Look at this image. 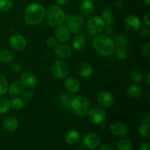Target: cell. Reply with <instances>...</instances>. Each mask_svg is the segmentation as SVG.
I'll use <instances>...</instances> for the list:
<instances>
[{
	"mask_svg": "<svg viewBox=\"0 0 150 150\" xmlns=\"http://www.w3.org/2000/svg\"><path fill=\"white\" fill-rule=\"evenodd\" d=\"M19 126V121L16 117L10 116L3 120L2 127L5 131L12 133L18 129Z\"/></svg>",
	"mask_w": 150,
	"mask_h": 150,
	"instance_id": "cell-18",
	"label": "cell"
},
{
	"mask_svg": "<svg viewBox=\"0 0 150 150\" xmlns=\"http://www.w3.org/2000/svg\"><path fill=\"white\" fill-rule=\"evenodd\" d=\"M46 44L48 47L54 48L57 45V40L54 37H48L46 40Z\"/></svg>",
	"mask_w": 150,
	"mask_h": 150,
	"instance_id": "cell-40",
	"label": "cell"
},
{
	"mask_svg": "<svg viewBox=\"0 0 150 150\" xmlns=\"http://www.w3.org/2000/svg\"><path fill=\"white\" fill-rule=\"evenodd\" d=\"M23 102L24 103H29L33 99L34 94L33 92H31V91H26V92H23V93L21 94Z\"/></svg>",
	"mask_w": 150,
	"mask_h": 150,
	"instance_id": "cell-38",
	"label": "cell"
},
{
	"mask_svg": "<svg viewBox=\"0 0 150 150\" xmlns=\"http://www.w3.org/2000/svg\"><path fill=\"white\" fill-rule=\"evenodd\" d=\"M13 60V54L10 50L3 49L0 51V62L4 64L11 62Z\"/></svg>",
	"mask_w": 150,
	"mask_h": 150,
	"instance_id": "cell-25",
	"label": "cell"
},
{
	"mask_svg": "<svg viewBox=\"0 0 150 150\" xmlns=\"http://www.w3.org/2000/svg\"><path fill=\"white\" fill-rule=\"evenodd\" d=\"M103 32H104V33H105L106 35H111V34L113 33V29L111 26H105V27H104L103 31Z\"/></svg>",
	"mask_w": 150,
	"mask_h": 150,
	"instance_id": "cell-45",
	"label": "cell"
},
{
	"mask_svg": "<svg viewBox=\"0 0 150 150\" xmlns=\"http://www.w3.org/2000/svg\"><path fill=\"white\" fill-rule=\"evenodd\" d=\"M72 45L76 51H83L86 46V40L84 37L80 34H76L72 40Z\"/></svg>",
	"mask_w": 150,
	"mask_h": 150,
	"instance_id": "cell-22",
	"label": "cell"
},
{
	"mask_svg": "<svg viewBox=\"0 0 150 150\" xmlns=\"http://www.w3.org/2000/svg\"><path fill=\"white\" fill-rule=\"evenodd\" d=\"M92 45L97 53L103 57L111 55L115 50L112 38L106 35H98L92 40Z\"/></svg>",
	"mask_w": 150,
	"mask_h": 150,
	"instance_id": "cell-2",
	"label": "cell"
},
{
	"mask_svg": "<svg viewBox=\"0 0 150 150\" xmlns=\"http://www.w3.org/2000/svg\"><path fill=\"white\" fill-rule=\"evenodd\" d=\"M139 30V35L143 38H149L150 36V31L148 27H142Z\"/></svg>",
	"mask_w": 150,
	"mask_h": 150,
	"instance_id": "cell-41",
	"label": "cell"
},
{
	"mask_svg": "<svg viewBox=\"0 0 150 150\" xmlns=\"http://www.w3.org/2000/svg\"><path fill=\"white\" fill-rule=\"evenodd\" d=\"M21 82L27 88H35L38 85V78L32 72H25L21 76Z\"/></svg>",
	"mask_w": 150,
	"mask_h": 150,
	"instance_id": "cell-15",
	"label": "cell"
},
{
	"mask_svg": "<svg viewBox=\"0 0 150 150\" xmlns=\"http://www.w3.org/2000/svg\"><path fill=\"white\" fill-rule=\"evenodd\" d=\"M11 70L14 73H19L22 70V65L18 62H14L11 64Z\"/></svg>",
	"mask_w": 150,
	"mask_h": 150,
	"instance_id": "cell-39",
	"label": "cell"
},
{
	"mask_svg": "<svg viewBox=\"0 0 150 150\" xmlns=\"http://www.w3.org/2000/svg\"><path fill=\"white\" fill-rule=\"evenodd\" d=\"M113 17V12L110 7H105L101 10V18L103 20H107Z\"/></svg>",
	"mask_w": 150,
	"mask_h": 150,
	"instance_id": "cell-36",
	"label": "cell"
},
{
	"mask_svg": "<svg viewBox=\"0 0 150 150\" xmlns=\"http://www.w3.org/2000/svg\"><path fill=\"white\" fill-rule=\"evenodd\" d=\"M117 150H133V144L130 139H123L119 141L117 145Z\"/></svg>",
	"mask_w": 150,
	"mask_h": 150,
	"instance_id": "cell-27",
	"label": "cell"
},
{
	"mask_svg": "<svg viewBox=\"0 0 150 150\" xmlns=\"http://www.w3.org/2000/svg\"><path fill=\"white\" fill-rule=\"evenodd\" d=\"M144 23L146 24V27L149 28L150 26V13H147L144 17Z\"/></svg>",
	"mask_w": 150,
	"mask_h": 150,
	"instance_id": "cell-43",
	"label": "cell"
},
{
	"mask_svg": "<svg viewBox=\"0 0 150 150\" xmlns=\"http://www.w3.org/2000/svg\"><path fill=\"white\" fill-rule=\"evenodd\" d=\"M70 105L73 113L80 117L86 116L91 108L89 99L83 95H76L72 98Z\"/></svg>",
	"mask_w": 150,
	"mask_h": 150,
	"instance_id": "cell-4",
	"label": "cell"
},
{
	"mask_svg": "<svg viewBox=\"0 0 150 150\" xmlns=\"http://www.w3.org/2000/svg\"><path fill=\"white\" fill-rule=\"evenodd\" d=\"M142 55L146 59H149L150 57V42H147L144 44L142 47Z\"/></svg>",
	"mask_w": 150,
	"mask_h": 150,
	"instance_id": "cell-37",
	"label": "cell"
},
{
	"mask_svg": "<svg viewBox=\"0 0 150 150\" xmlns=\"http://www.w3.org/2000/svg\"><path fill=\"white\" fill-rule=\"evenodd\" d=\"M105 21L100 16H93L86 23V32L91 35H100L105 27Z\"/></svg>",
	"mask_w": 150,
	"mask_h": 150,
	"instance_id": "cell-5",
	"label": "cell"
},
{
	"mask_svg": "<svg viewBox=\"0 0 150 150\" xmlns=\"http://www.w3.org/2000/svg\"><path fill=\"white\" fill-rule=\"evenodd\" d=\"M9 83L7 79L3 75H0V95H4L8 90Z\"/></svg>",
	"mask_w": 150,
	"mask_h": 150,
	"instance_id": "cell-34",
	"label": "cell"
},
{
	"mask_svg": "<svg viewBox=\"0 0 150 150\" xmlns=\"http://www.w3.org/2000/svg\"><path fill=\"white\" fill-rule=\"evenodd\" d=\"M71 0H56L57 3L58 4V5L59 6H65L67 4H68L70 2Z\"/></svg>",
	"mask_w": 150,
	"mask_h": 150,
	"instance_id": "cell-47",
	"label": "cell"
},
{
	"mask_svg": "<svg viewBox=\"0 0 150 150\" xmlns=\"http://www.w3.org/2000/svg\"><path fill=\"white\" fill-rule=\"evenodd\" d=\"M82 142L86 148L94 149L99 146L100 144V139L96 133H89L84 135L83 139H82Z\"/></svg>",
	"mask_w": 150,
	"mask_h": 150,
	"instance_id": "cell-10",
	"label": "cell"
},
{
	"mask_svg": "<svg viewBox=\"0 0 150 150\" xmlns=\"http://www.w3.org/2000/svg\"><path fill=\"white\" fill-rule=\"evenodd\" d=\"M142 122L144 123H148L149 124L150 123V115L149 114H146L144 117L142 119Z\"/></svg>",
	"mask_w": 150,
	"mask_h": 150,
	"instance_id": "cell-49",
	"label": "cell"
},
{
	"mask_svg": "<svg viewBox=\"0 0 150 150\" xmlns=\"http://www.w3.org/2000/svg\"><path fill=\"white\" fill-rule=\"evenodd\" d=\"M130 76H131V79H133V81H135L136 83H141L144 79V74L140 70H133L131 72Z\"/></svg>",
	"mask_w": 150,
	"mask_h": 150,
	"instance_id": "cell-33",
	"label": "cell"
},
{
	"mask_svg": "<svg viewBox=\"0 0 150 150\" xmlns=\"http://www.w3.org/2000/svg\"><path fill=\"white\" fill-rule=\"evenodd\" d=\"M79 12L84 17H90L95 13V6L92 0H82L79 4Z\"/></svg>",
	"mask_w": 150,
	"mask_h": 150,
	"instance_id": "cell-13",
	"label": "cell"
},
{
	"mask_svg": "<svg viewBox=\"0 0 150 150\" xmlns=\"http://www.w3.org/2000/svg\"><path fill=\"white\" fill-rule=\"evenodd\" d=\"M67 29L73 34H79L84 26V19L81 16H71L70 20L67 22Z\"/></svg>",
	"mask_w": 150,
	"mask_h": 150,
	"instance_id": "cell-9",
	"label": "cell"
},
{
	"mask_svg": "<svg viewBox=\"0 0 150 150\" xmlns=\"http://www.w3.org/2000/svg\"><path fill=\"white\" fill-rule=\"evenodd\" d=\"M54 38L57 39V42L64 43L67 42L70 38V32L67 26L60 25L55 28L54 30Z\"/></svg>",
	"mask_w": 150,
	"mask_h": 150,
	"instance_id": "cell-14",
	"label": "cell"
},
{
	"mask_svg": "<svg viewBox=\"0 0 150 150\" xmlns=\"http://www.w3.org/2000/svg\"><path fill=\"white\" fill-rule=\"evenodd\" d=\"M124 25L127 30L136 32L141 28V20L135 15H128L124 19Z\"/></svg>",
	"mask_w": 150,
	"mask_h": 150,
	"instance_id": "cell-12",
	"label": "cell"
},
{
	"mask_svg": "<svg viewBox=\"0 0 150 150\" xmlns=\"http://www.w3.org/2000/svg\"><path fill=\"white\" fill-rule=\"evenodd\" d=\"M59 103L62 108L64 110L71 109V105H70V100L69 99V96L67 94L62 93L59 95Z\"/></svg>",
	"mask_w": 150,
	"mask_h": 150,
	"instance_id": "cell-26",
	"label": "cell"
},
{
	"mask_svg": "<svg viewBox=\"0 0 150 150\" xmlns=\"http://www.w3.org/2000/svg\"><path fill=\"white\" fill-rule=\"evenodd\" d=\"M65 141L67 144L70 145V146H74V145L77 144L80 141V134L76 130H70L66 134Z\"/></svg>",
	"mask_w": 150,
	"mask_h": 150,
	"instance_id": "cell-23",
	"label": "cell"
},
{
	"mask_svg": "<svg viewBox=\"0 0 150 150\" xmlns=\"http://www.w3.org/2000/svg\"><path fill=\"white\" fill-rule=\"evenodd\" d=\"M24 105L25 103L23 102V100L18 97H15L10 101V106L15 110H21L24 107Z\"/></svg>",
	"mask_w": 150,
	"mask_h": 150,
	"instance_id": "cell-32",
	"label": "cell"
},
{
	"mask_svg": "<svg viewBox=\"0 0 150 150\" xmlns=\"http://www.w3.org/2000/svg\"><path fill=\"white\" fill-rule=\"evenodd\" d=\"M77 73L83 78H87L92 75L93 72V67L88 62H81L77 67Z\"/></svg>",
	"mask_w": 150,
	"mask_h": 150,
	"instance_id": "cell-21",
	"label": "cell"
},
{
	"mask_svg": "<svg viewBox=\"0 0 150 150\" xmlns=\"http://www.w3.org/2000/svg\"><path fill=\"white\" fill-rule=\"evenodd\" d=\"M51 73L57 79H65L69 73L68 66L62 60H56L51 66Z\"/></svg>",
	"mask_w": 150,
	"mask_h": 150,
	"instance_id": "cell-7",
	"label": "cell"
},
{
	"mask_svg": "<svg viewBox=\"0 0 150 150\" xmlns=\"http://www.w3.org/2000/svg\"><path fill=\"white\" fill-rule=\"evenodd\" d=\"M115 6L117 7V9L121 10V9H122L125 7V1L124 0H117Z\"/></svg>",
	"mask_w": 150,
	"mask_h": 150,
	"instance_id": "cell-44",
	"label": "cell"
},
{
	"mask_svg": "<svg viewBox=\"0 0 150 150\" xmlns=\"http://www.w3.org/2000/svg\"><path fill=\"white\" fill-rule=\"evenodd\" d=\"M113 41L114 42V45L115 46L117 45V47L119 46H125V45H127V40L122 34H117L114 36V39H112Z\"/></svg>",
	"mask_w": 150,
	"mask_h": 150,
	"instance_id": "cell-31",
	"label": "cell"
},
{
	"mask_svg": "<svg viewBox=\"0 0 150 150\" xmlns=\"http://www.w3.org/2000/svg\"><path fill=\"white\" fill-rule=\"evenodd\" d=\"M144 2L145 3V4H146L147 6H149L150 5V0H143Z\"/></svg>",
	"mask_w": 150,
	"mask_h": 150,
	"instance_id": "cell-51",
	"label": "cell"
},
{
	"mask_svg": "<svg viewBox=\"0 0 150 150\" xmlns=\"http://www.w3.org/2000/svg\"><path fill=\"white\" fill-rule=\"evenodd\" d=\"M105 21V26H112L114 24V22H115V20L113 17L107 19V20H104Z\"/></svg>",
	"mask_w": 150,
	"mask_h": 150,
	"instance_id": "cell-46",
	"label": "cell"
},
{
	"mask_svg": "<svg viewBox=\"0 0 150 150\" xmlns=\"http://www.w3.org/2000/svg\"><path fill=\"white\" fill-rule=\"evenodd\" d=\"M116 56L120 59H125L128 57V50L125 46H119L114 50Z\"/></svg>",
	"mask_w": 150,
	"mask_h": 150,
	"instance_id": "cell-29",
	"label": "cell"
},
{
	"mask_svg": "<svg viewBox=\"0 0 150 150\" xmlns=\"http://www.w3.org/2000/svg\"><path fill=\"white\" fill-rule=\"evenodd\" d=\"M7 92H8V95L12 98L18 97L24 92V86L22 84L21 81H16L10 85Z\"/></svg>",
	"mask_w": 150,
	"mask_h": 150,
	"instance_id": "cell-20",
	"label": "cell"
},
{
	"mask_svg": "<svg viewBox=\"0 0 150 150\" xmlns=\"http://www.w3.org/2000/svg\"><path fill=\"white\" fill-rule=\"evenodd\" d=\"M142 93H143L142 88L139 85H130L127 89V95L130 98H133V99H138V98H141Z\"/></svg>",
	"mask_w": 150,
	"mask_h": 150,
	"instance_id": "cell-24",
	"label": "cell"
},
{
	"mask_svg": "<svg viewBox=\"0 0 150 150\" xmlns=\"http://www.w3.org/2000/svg\"><path fill=\"white\" fill-rule=\"evenodd\" d=\"M87 118L89 121L93 125H100L105 121L106 118V111L100 107L90 108L87 113Z\"/></svg>",
	"mask_w": 150,
	"mask_h": 150,
	"instance_id": "cell-6",
	"label": "cell"
},
{
	"mask_svg": "<svg viewBox=\"0 0 150 150\" xmlns=\"http://www.w3.org/2000/svg\"><path fill=\"white\" fill-rule=\"evenodd\" d=\"M92 1H99V0H92Z\"/></svg>",
	"mask_w": 150,
	"mask_h": 150,
	"instance_id": "cell-52",
	"label": "cell"
},
{
	"mask_svg": "<svg viewBox=\"0 0 150 150\" xmlns=\"http://www.w3.org/2000/svg\"><path fill=\"white\" fill-rule=\"evenodd\" d=\"M98 102L104 108H111L115 102L114 97L108 91H102L98 95Z\"/></svg>",
	"mask_w": 150,
	"mask_h": 150,
	"instance_id": "cell-11",
	"label": "cell"
},
{
	"mask_svg": "<svg viewBox=\"0 0 150 150\" xmlns=\"http://www.w3.org/2000/svg\"><path fill=\"white\" fill-rule=\"evenodd\" d=\"M45 22L48 27L57 28L64 21L65 13L58 4H51L45 12Z\"/></svg>",
	"mask_w": 150,
	"mask_h": 150,
	"instance_id": "cell-3",
	"label": "cell"
},
{
	"mask_svg": "<svg viewBox=\"0 0 150 150\" xmlns=\"http://www.w3.org/2000/svg\"><path fill=\"white\" fill-rule=\"evenodd\" d=\"M9 44L13 50L22 51L26 48L27 42L23 36L19 34H13L9 38Z\"/></svg>",
	"mask_w": 150,
	"mask_h": 150,
	"instance_id": "cell-8",
	"label": "cell"
},
{
	"mask_svg": "<svg viewBox=\"0 0 150 150\" xmlns=\"http://www.w3.org/2000/svg\"><path fill=\"white\" fill-rule=\"evenodd\" d=\"M10 107V102L7 98L0 97V114H5Z\"/></svg>",
	"mask_w": 150,
	"mask_h": 150,
	"instance_id": "cell-30",
	"label": "cell"
},
{
	"mask_svg": "<svg viewBox=\"0 0 150 150\" xmlns=\"http://www.w3.org/2000/svg\"><path fill=\"white\" fill-rule=\"evenodd\" d=\"M45 12L46 11L42 4L38 2L31 3L25 9V22L30 26L39 24L45 18Z\"/></svg>",
	"mask_w": 150,
	"mask_h": 150,
	"instance_id": "cell-1",
	"label": "cell"
},
{
	"mask_svg": "<svg viewBox=\"0 0 150 150\" xmlns=\"http://www.w3.org/2000/svg\"><path fill=\"white\" fill-rule=\"evenodd\" d=\"M100 150H115L114 146L109 144H103L100 147Z\"/></svg>",
	"mask_w": 150,
	"mask_h": 150,
	"instance_id": "cell-42",
	"label": "cell"
},
{
	"mask_svg": "<svg viewBox=\"0 0 150 150\" xmlns=\"http://www.w3.org/2000/svg\"><path fill=\"white\" fill-rule=\"evenodd\" d=\"M150 149V144L149 142L142 144V146H140V150H149Z\"/></svg>",
	"mask_w": 150,
	"mask_h": 150,
	"instance_id": "cell-48",
	"label": "cell"
},
{
	"mask_svg": "<svg viewBox=\"0 0 150 150\" xmlns=\"http://www.w3.org/2000/svg\"><path fill=\"white\" fill-rule=\"evenodd\" d=\"M54 52L58 57L61 59H67L72 55V48L65 43L57 44L54 47Z\"/></svg>",
	"mask_w": 150,
	"mask_h": 150,
	"instance_id": "cell-16",
	"label": "cell"
},
{
	"mask_svg": "<svg viewBox=\"0 0 150 150\" xmlns=\"http://www.w3.org/2000/svg\"><path fill=\"white\" fill-rule=\"evenodd\" d=\"M13 3L12 0H0V11L8 12L12 9Z\"/></svg>",
	"mask_w": 150,
	"mask_h": 150,
	"instance_id": "cell-35",
	"label": "cell"
},
{
	"mask_svg": "<svg viewBox=\"0 0 150 150\" xmlns=\"http://www.w3.org/2000/svg\"><path fill=\"white\" fill-rule=\"evenodd\" d=\"M111 133L117 137H123L125 136L128 133V129L127 126L120 122H116L112 123L110 126Z\"/></svg>",
	"mask_w": 150,
	"mask_h": 150,
	"instance_id": "cell-17",
	"label": "cell"
},
{
	"mask_svg": "<svg viewBox=\"0 0 150 150\" xmlns=\"http://www.w3.org/2000/svg\"><path fill=\"white\" fill-rule=\"evenodd\" d=\"M139 133L144 139H149L150 136L149 124L142 122L139 127Z\"/></svg>",
	"mask_w": 150,
	"mask_h": 150,
	"instance_id": "cell-28",
	"label": "cell"
},
{
	"mask_svg": "<svg viewBox=\"0 0 150 150\" xmlns=\"http://www.w3.org/2000/svg\"><path fill=\"white\" fill-rule=\"evenodd\" d=\"M146 81H147V84L150 85V74L147 75V79H146Z\"/></svg>",
	"mask_w": 150,
	"mask_h": 150,
	"instance_id": "cell-50",
	"label": "cell"
},
{
	"mask_svg": "<svg viewBox=\"0 0 150 150\" xmlns=\"http://www.w3.org/2000/svg\"><path fill=\"white\" fill-rule=\"evenodd\" d=\"M64 86L67 92L70 93H77L81 89V83L76 78L68 77L64 81Z\"/></svg>",
	"mask_w": 150,
	"mask_h": 150,
	"instance_id": "cell-19",
	"label": "cell"
}]
</instances>
